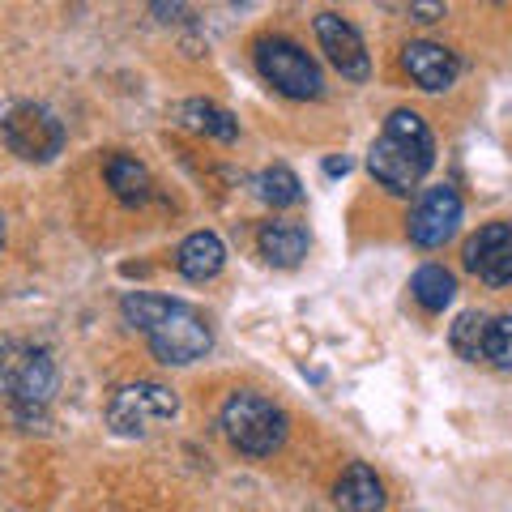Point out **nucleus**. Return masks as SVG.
<instances>
[{"mask_svg":"<svg viewBox=\"0 0 512 512\" xmlns=\"http://www.w3.org/2000/svg\"><path fill=\"white\" fill-rule=\"evenodd\" d=\"M120 312H124L128 325L146 333L150 350L171 367L197 363V359L210 355V346H214V333L205 325V316L197 308H188V303L137 291V295H124Z\"/></svg>","mask_w":512,"mask_h":512,"instance_id":"nucleus-1","label":"nucleus"},{"mask_svg":"<svg viewBox=\"0 0 512 512\" xmlns=\"http://www.w3.org/2000/svg\"><path fill=\"white\" fill-rule=\"evenodd\" d=\"M431 163H436V137H431V128L414 111H393L384 120V133L367 150V171L389 192L419 188Z\"/></svg>","mask_w":512,"mask_h":512,"instance_id":"nucleus-2","label":"nucleus"},{"mask_svg":"<svg viewBox=\"0 0 512 512\" xmlns=\"http://www.w3.org/2000/svg\"><path fill=\"white\" fill-rule=\"evenodd\" d=\"M222 431L248 457H269L286 440V410L261 393H231L222 406Z\"/></svg>","mask_w":512,"mask_h":512,"instance_id":"nucleus-3","label":"nucleus"},{"mask_svg":"<svg viewBox=\"0 0 512 512\" xmlns=\"http://www.w3.org/2000/svg\"><path fill=\"white\" fill-rule=\"evenodd\" d=\"M256 69L286 99H320V90H325V77H320L316 60L299 43L278 39V35L256 43Z\"/></svg>","mask_w":512,"mask_h":512,"instance_id":"nucleus-4","label":"nucleus"},{"mask_svg":"<svg viewBox=\"0 0 512 512\" xmlns=\"http://www.w3.org/2000/svg\"><path fill=\"white\" fill-rule=\"evenodd\" d=\"M0 389L22 414H35L52 402L56 393V367L43 350L30 346H0Z\"/></svg>","mask_w":512,"mask_h":512,"instance_id":"nucleus-5","label":"nucleus"},{"mask_svg":"<svg viewBox=\"0 0 512 512\" xmlns=\"http://www.w3.org/2000/svg\"><path fill=\"white\" fill-rule=\"evenodd\" d=\"M180 410V397H175L167 384L158 380H133V384H120L107 402V423L120 431V436H141L150 431L154 423H167L175 419Z\"/></svg>","mask_w":512,"mask_h":512,"instance_id":"nucleus-6","label":"nucleus"},{"mask_svg":"<svg viewBox=\"0 0 512 512\" xmlns=\"http://www.w3.org/2000/svg\"><path fill=\"white\" fill-rule=\"evenodd\" d=\"M0 141L26 163H47L64 150V128L43 103H13L0 116Z\"/></svg>","mask_w":512,"mask_h":512,"instance_id":"nucleus-7","label":"nucleus"},{"mask_svg":"<svg viewBox=\"0 0 512 512\" xmlns=\"http://www.w3.org/2000/svg\"><path fill=\"white\" fill-rule=\"evenodd\" d=\"M461 222V197L448 184L427 188L410 214V239L419 248H440Z\"/></svg>","mask_w":512,"mask_h":512,"instance_id":"nucleus-8","label":"nucleus"},{"mask_svg":"<svg viewBox=\"0 0 512 512\" xmlns=\"http://www.w3.org/2000/svg\"><path fill=\"white\" fill-rule=\"evenodd\" d=\"M466 265L487 286H512V222H491L466 244Z\"/></svg>","mask_w":512,"mask_h":512,"instance_id":"nucleus-9","label":"nucleus"},{"mask_svg":"<svg viewBox=\"0 0 512 512\" xmlns=\"http://www.w3.org/2000/svg\"><path fill=\"white\" fill-rule=\"evenodd\" d=\"M316 39H320V47H325L329 64H333V69H338L342 77H350V82H363V77L372 73L359 30L350 26L346 18H338V13H320V18H316Z\"/></svg>","mask_w":512,"mask_h":512,"instance_id":"nucleus-10","label":"nucleus"},{"mask_svg":"<svg viewBox=\"0 0 512 512\" xmlns=\"http://www.w3.org/2000/svg\"><path fill=\"white\" fill-rule=\"evenodd\" d=\"M402 64H406V73H410L423 90H448V86L457 82V73H461L457 56L448 52V47H440V43H427V39L406 43Z\"/></svg>","mask_w":512,"mask_h":512,"instance_id":"nucleus-11","label":"nucleus"},{"mask_svg":"<svg viewBox=\"0 0 512 512\" xmlns=\"http://www.w3.org/2000/svg\"><path fill=\"white\" fill-rule=\"evenodd\" d=\"M222 265H227V248H222L214 231H192L180 244V252H175V269L188 282H210L222 274Z\"/></svg>","mask_w":512,"mask_h":512,"instance_id":"nucleus-12","label":"nucleus"},{"mask_svg":"<svg viewBox=\"0 0 512 512\" xmlns=\"http://www.w3.org/2000/svg\"><path fill=\"white\" fill-rule=\"evenodd\" d=\"M256 244H261V256L269 265L291 269V265L303 261V252H308V231H303L299 222H291V218H274V222H261Z\"/></svg>","mask_w":512,"mask_h":512,"instance_id":"nucleus-13","label":"nucleus"},{"mask_svg":"<svg viewBox=\"0 0 512 512\" xmlns=\"http://www.w3.org/2000/svg\"><path fill=\"white\" fill-rule=\"evenodd\" d=\"M333 500H338L342 512H384V483L376 478L372 466H346V474L338 478V487H333Z\"/></svg>","mask_w":512,"mask_h":512,"instance_id":"nucleus-14","label":"nucleus"},{"mask_svg":"<svg viewBox=\"0 0 512 512\" xmlns=\"http://www.w3.org/2000/svg\"><path fill=\"white\" fill-rule=\"evenodd\" d=\"M180 124L192 128V133H201V137H214V141H235L239 137V124L227 107H218V103H205V99H188L180 103Z\"/></svg>","mask_w":512,"mask_h":512,"instance_id":"nucleus-15","label":"nucleus"},{"mask_svg":"<svg viewBox=\"0 0 512 512\" xmlns=\"http://www.w3.org/2000/svg\"><path fill=\"white\" fill-rule=\"evenodd\" d=\"M107 184H111V192L124 201V205H141V201H150V188H154V180H150V171L137 163V158H128V154H116L107 163Z\"/></svg>","mask_w":512,"mask_h":512,"instance_id":"nucleus-16","label":"nucleus"},{"mask_svg":"<svg viewBox=\"0 0 512 512\" xmlns=\"http://www.w3.org/2000/svg\"><path fill=\"white\" fill-rule=\"evenodd\" d=\"M410 295L419 299V308L444 312L448 303H453V295H457V278L448 274L444 265H423L419 274H414V282H410Z\"/></svg>","mask_w":512,"mask_h":512,"instance_id":"nucleus-17","label":"nucleus"},{"mask_svg":"<svg viewBox=\"0 0 512 512\" xmlns=\"http://www.w3.org/2000/svg\"><path fill=\"white\" fill-rule=\"evenodd\" d=\"M256 197L274 210H286V205H299L303 201V184L291 167H265L256 175Z\"/></svg>","mask_w":512,"mask_h":512,"instance_id":"nucleus-18","label":"nucleus"},{"mask_svg":"<svg viewBox=\"0 0 512 512\" xmlns=\"http://www.w3.org/2000/svg\"><path fill=\"white\" fill-rule=\"evenodd\" d=\"M487 320L483 312H461L457 325H453V350L466 363H478L483 359V342H487Z\"/></svg>","mask_w":512,"mask_h":512,"instance_id":"nucleus-19","label":"nucleus"},{"mask_svg":"<svg viewBox=\"0 0 512 512\" xmlns=\"http://www.w3.org/2000/svg\"><path fill=\"white\" fill-rule=\"evenodd\" d=\"M483 359L495 363L500 372H512V316H491V320H487Z\"/></svg>","mask_w":512,"mask_h":512,"instance_id":"nucleus-20","label":"nucleus"},{"mask_svg":"<svg viewBox=\"0 0 512 512\" xmlns=\"http://www.w3.org/2000/svg\"><path fill=\"white\" fill-rule=\"evenodd\" d=\"M410 13H414V22H436L444 18V5H410Z\"/></svg>","mask_w":512,"mask_h":512,"instance_id":"nucleus-21","label":"nucleus"},{"mask_svg":"<svg viewBox=\"0 0 512 512\" xmlns=\"http://www.w3.org/2000/svg\"><path fill=\"white\" fill-rule=\"evenodd\" d=\"M346 167H350L346 158H333V163H325V171H329V175H338V171H346Z\"/></svg>","mask_w":512,"mask_h":512,"instance_id":"nucleus-22","label":"nucleus"},{"mask_svg":"<svg viewBox=\"0 0 512 512\" xmlns=\"http://www.w3.org/2000/svg\"><path fill=\"white\" fill-rule=\"evenodd\" d=\"M0 248H5V218H0Z\"/></svg>","mask_w":512,"mask_h":512,"instance_id":"nucleus-23","label":"nucleus"}]
</instances>
